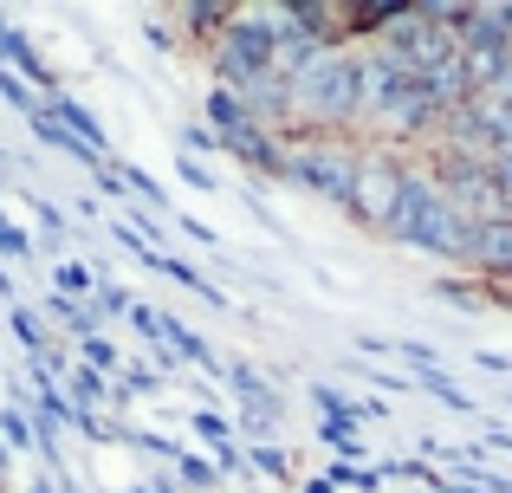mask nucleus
I'll return each mask as SVG.
<instances>
[{
	"mask_svg": "<svg viewBox=\"0 0 512 493\" xmlns=\"http://www.w3.org/2000/svg\"><path fill=\"white\" fill-rule=\"evenodd\" d=\"M428 130H435V117H428L415 78L402 72L389 52L357 46V143L363 137H383L389 150H396V143L428 137Z\"/></svg>",
	"mask_w": 512,
	"mask_h": 493,
	"instance_id": "f257e3e1",
	"label": "nucleus"
},
{
	"mask_svg": "<svg viewBox=\"0 0 512 493\" xmlns=\"http://www.w3.org/2000/svg\"><path fill=\"white\" fill-rule=\"evenodd\" d=\"M467 234H474V228L448 208L441 182L428 176V169L409 163V182H402V202H396V215H389L383 241H396V247H409V253H435V260H461Z\"/></svg>",
	"mask_w": 512,
	"mask_h": 493,
	"instance_id": "f03ea898",
	"label": "nucleus"
},
{
	"mask_svg": "<svg viewBox=\"0 0 512 493\" xmlns=\"http://www.w3.org/2000/svg\"><path fill=\"white\" fill-rule=\"evenodd\" d=\"M357 137H279V182H299L305 195L344 202L357 176Z\"/></svg>",
	"mask_w": 512,
	"mask_h": 493,
	"instance_id": "7ed1b4c3",
	"label": "nucleus"
},
{
	"mask_svg": "<svg viewBox=\"0 0 512 493\" xmlns=\"http://www.w3.org/2000/svg\"><path fill=\"white\" fill-rule=\"evenodd\" d=\"M402 182H409V163H402L389 143H363L357 176H350V195H344V215L357 221L363 234H383L389 215H396V202H402Z\"/></svg>",
	"mask_w": 512,
	"mask_h": 493,
	"instance_id": "20e7f679",
	"label": "nucleus"
},
{
	"mask_svg": "<svg viewBox=\"0 0 512 493\" xmlns=\"http://www.w3.org/2000/svg\"><path fill=\"white\" fill-rule=\"evenodd\" d=\"M208 65H214V85H227V91L266 78L273 72V13L266 7H240V20L208 46Z\"/></svg>",
	"mask_w": 512,
	"mask_h": 493,
	"instance_id": "39448f33",
	"label": "nucleus"
},
{
	"mask_svg": "<svg viewBox=\"0 0 512 493\" xmlns=\"http://www.w3.org/2000/svg\"><path fill=\"white\" fill-rule=\"evenodd\" d=\"M376 52H389L409 78H422V72H435V65H448L454 52H461V39H454L441 20H428V7H402L396 26L376 39Z\"/></svg>",
	"mask_w": 512,
	"mask_h": 493,
	"instance_id": "423d86ee",
	"label": "nucleus"
},
{
	"mask_svg": "<svg viewBox=\"0 0 512 493\" xmlns=\"http://www.w3.org/2000/svg\"><path fill=\"white\" fill-rule=\"evenodd\" d=\"M461 266H474L487 286H493V279H512V215H506V221H487V228L467 234Z\"/></svg>",
	"mask_w": 512,
	"mask_h": 493,
	"instance_id": "0eeeda50",
	"label": "nucleus"
},
{
	"mask_svg": "<svg viewBox=\"0 0 512 493\" xmlns=\"http://www.w3.org/2000/svg\"><path fill=\"white\" fill-rule=\"evenodd\" d=\"M221 150L234 156L240 169H253L260 182H279V137H273V130H240V137H221Z\"/></svg>",
	"mask_w": 512,
	"mask_h": 493,
	"instance_id": "6e6552de",
	"label": "nucleus"
},
{
	"mask_svg": "<svg viewBox=\"0 0 512 493\" xmlns=\"http://www.w3.org/2000/svg\"><path fill=\"white\" fill-rule=\"evenodd\" d=\"M227 383H234V396H240V416H266V422H279V390L260 377L253 364H227Z\"/></svg>",
	"mask_w": 512,
	"mask_h": 493,
	"instance_id": "1a4fd4ad",
	"label": "nucleus"
},
{
	"mask_svg": "<svg viewBox=\"0 0 512 493\" xmlns=\"http://www.w3.org/2000/svg\"><path fill=\"white\" fill-rule=\"evenodd\" d=\"M46 111H52V117H59V124H65V130H72V137H78V143H85V150H91V156H111V137H104V124H98V111H85V104H78V98H72V91H59V98H52V104H46Z\"/></svg>",
	"mask_w": 512,
	"mask_h": 493,
	"instance_id": "9d476101",
	"label": "nucleus"
},
{
	"mask_svg": "<svg viewBox=\"0 0 512 493\" xmlns=\"http://www.w3.org/2000/svg\"><path fill=\"white\" fill-rule=\"evenodd\" d=\"M201 124L214 130V137H240V130H260L253 124V111L234 98L227 85H208V98H201Z\"/></svg>",
	"mask_w": 512,
	"mask_h": 493,
	"instance_id": "9b49d317",
	"label": "nucleus"
},
{
	"mask_svg": "<svg viewBox=\"0 0 512 493\" xmlns=\"http://www.w3.org/2000/svg\"><path fill=\"white\" fill-rule=\"evenodd\" d=\"M163 344L175 351V364H201V370H221V357H214V344L201 338V331H188L182 318L163 312Z\"/></svg>",
	"mask_w": 512,
	"mask_h": 493,
	"instance_id": "f8f14e48",
	"label": "nucleus"
},
{
	"mask_svg": "<svg viewBox=\"0 0 512 493\" xmlns=\"http://www.w3.org/2000/svg\"><path fill=\"white\" fill-rule=\"evenodd\" d=\"M7 331H13V338H20L26 364H39V357H46L52 344H59V338H52V331H46V318H33V312H26V305H7Z\"/></svg>",
	"mask_w": 512,
	"mask_h": 493,
	"instance_id": "ddd939ff",
	"label": "nucleus"
},
{
	"mask_svg": "<svg viewBox=\"0 0 512 493\" xmlns=\"http://www.w3.org/2000/svg\"><path fill=\"white\" fill-rule=\"evenodd\" d=\"M46 318H52V325H59L72 344L98 331V312H91V305H78V299H59V292H46Z\"/></svg>",
	"mask_w": 512,
	"mask_h": 493,
	"instance_id": "4468645a",
	"label": "nucleus"
},
{
	"mask_svg": "<svg viewBox=\"0 0 512 493\" xmlns=\"http://www.w3.org/2000/svg\"><path fill=\"white\" fill-rule=\"evenodd\" d=\"M91 286H98V266H85V260H59L52 266V292H59V299L91 305Z\"/></svg>",
	"mask_w": 512,
	"mask_h": 493,
	"instance_id": "2eb2a0df",
	"label": "nucleus"
},
{
	"mask_svg": "<svg viewBox=\"0 0 512 493\" xmlns=\"http://www.w3.org/2000/svg\"><path fill=\"white\" fill-rule=\"evenodd\" d=\"M415 390H428L441 409H454V416H474V396H467L461 383L448 377V370H428V377H415Z\"/></svg>",
	"mask_w": 512,
	"mask_h": 493,
	"instance_id": "dca6fc26",
	"label": "nucleus"
},
{
	"mask_svg": "<svg viewBox=\"0 0 512 493\" xmlns=\"http://www.w3.org/2000/svg\"><path fill=\"white\" fill-rule=\"evenodd\" d=\"M78 364H85V370H98V377H124V364H117V344L111 338H104V331H91V338H78Z\"/></svg>",
	"mask_w": 512,
	"mask_h": 493,
	"instance_id": "f3484780",
	"label": "nucleus"
},
{
	"mask_svg": "<svg viewBox=\"0 0 512 493\" xmlns=\"http://www.w3.org/2000/svg\"><path fill=\"white\" fill-rule=\"evenodd\" d=\"M221 474H214V461L208 455H175V487L182 493H208Z\"/></svg>",
	"mask_w": 512,
	"mask_h": 493,
	"instance_id": "a211bd4d",
	"label": "nucleus"
},
{
	"mask_svg": "<svg viewBox=\"0 0 512 493\" xmlns=\"http://www.w3.org/2000/svg\"><path fill=\"white\" fill-rule=\"evenodd\" d=\"M0 448H7V455H33V422H26V409H0Z\"/></svg>",
	"mask_w": 512,
	"mask_h": 493,
	"instance_id": "6ab92c4d",
	"label": "nucleus"
},
{
	"mask_svg": "<svg viewBox=\"0 0 512 493\" xmlns=\"http://www.w3.org/2000/svg\"><path fill=\"white\" fill-rule=\"evenodd\" d=\"M247 474H266V481H292V461H286V448H279V442H266V448H247Z\"/></svg>",
	"mask_w": 512,
	"mask_h": 493,
	"instance_id": "aec40b11",
	"label": "nucleus"
},
{
	"mask_svg": "<svg viewBox=\"0 0 512 493\" xmlns=\"http://www.w3.org/2000/svg\"><path fill=\"white\" fill-rule=\"evenodd\" d=\"M26 260H33V234L0 215V266H26Z\"/></svg>",
	"mask_w": 512,
	"mask_h": 493,
	"instance_id": "412c9836",
	"label": "nucleus"
},
{
	"mask_svg": "<svg viewBox=\"0 0 512 493\" xmlns=\"http://www.w3.org/2000/svg\"><path fill=\"white\" fill-rule=\"evenodd\" d=\"M435 299H441V305H461V312H487V299H480L474 279H441Z\"/></svg>",
	"mask_w": 512,
	"mask_h": 493,
	"instance_id": "4be33fe9",
	"label": "nucleus"
},
{
	"mask_svg": "<svg viewBox=\"0 0 512 493\" xmlns=\"http://www.w3.org/2000/svg\"><path fill=\"white\" fill-rule=\"evenodd\" d=\"M0 98H7V104H13L20 117H33V111H39V91L26 85L20 72H7V65H0Z\"/></svg>",
	"mask_w": 512,
	"mask_h": 493,
	"instance_id": "5701e85b",
	"label": "nucleus"
},
{
	"mask_svg": "<svg viewBox=\"0 0 512 493\" xmlns=\"http://www.w3.org/2000/svg\"><path fill=\"white\" fill-rule=\"evenodd\" d=\"M130 305H137V299H130V286H111V279H104L98 299H91V312H98V318H130Z\"/></svg>",
	"mask_w": 512,
	"mask_h": 493,
	"instance_id": "b1692460",
	"label": "nucleus"
},
{
	"mask_svg": "<svg viewBox=\"0 0 512 493\" xmlns=\"http://www.w3.org/2000/svg\"><path fill=\"white\" fill-rule=\"evenodd\" d=\"M357 377H363V383H376V390H389V396H415V377H409V370H402V377H396V370L357 364Z\"/></svg>",
	"mask_w": 512,
	"mask_h": 493,
	"instance_id": "393cba45",
	"label": "nucleus"
},
{
	"mask_svg": "<svg viewBox=\"0 0 512 493\" xmlns=\"http://www.w3.org/2000/svg\"><path fill=\"white\" fill-rule=\"evenodd\" d=\"M130 325H137V338L143 344H150V351H156V344H163V312H156V305H130Z\"/></svg>",
	"mask_w": 512,
	"mask_h": 493,
	"instance_id": "a878e982",
	"label": "nucleus"
},
{
	"mask_svg": "<svg viewBox=\"0 0 512 493\" xmlns=\"http://www.w3.org/2000/svg\"><path fill=\"white\" fill-rule=\"evenodd\" d=\"M188 422H195V435H201V442H208V448L234 442V429H227V416H214V409H195V416H188Z\"/></svg>",
	"mask_w": 512,
	"mask_h": 493,
	"instance_id": "bb28decb",
	"label": "nucleus"
},
{
	"mask_svg": "<svg viewBox=\"0 0 512 493\" xmlns=\"http://www.w3.org/2000/svg\"><path fill=\"white\" fill-rule=\"evenodd\" d=\"M175 176H182L188 189H201V195L221 189V182H214V169H208V163H195V156H175Z\"/></svg>",
	"mask_w": 512,
	"mask_h": 493,
	"instance_id": "cd10ccee",
	"label": "nucleus"
},
{
	"mask_svg": "<svg viewBox=\"0 0 512 493\" xmlns=\"http://www.w3.org/2000/svg\"><path fill=\"white\" fill-rule=\"evenodd\" d=\"M214 150H221V137H214L208 124H188L182 130V156H214Z\"/></svg>",
	"mask_w": 512,
	"mask_h": 493,
	"instance_id": "c85d7f7f",
	"label": "nucleus"
},
{
	"mask_svg": "<svg viewBox=\"0 0 512 493\" xmlns=\"http://www.w3.org/2000/svg\"><path fill=\"white\" fill-rule=\"evenodd\" d=\"M175 228H182V234H188L195 247H221V234H214L208 221H195V215H175Z\"/></svg>",
	"mask_w": 512,
	"mask_h": 493,
	"instance_id": "c756f323",
	"label": "nucleus"
},
{
	"mask_svg": "<svg viewBox=\"0 0 512 493\" xmlns=\"http://www.w3.org/2000/svg\"><path fill=\"white\" fill-rule=\"evenodd\" d=\"M474 364H480V370H493V377H512V357H500V351H480Z\"/></svg>",
	"mask_w": 512,
	"mask_h": 493,
	"instance_id": "7c9ffc66",
	"label": "nucleus"
},
{
	"mask_svg": "<svg viewBox=\"0 0 512 493\" xmlns=\"http://www.w3.org/2000/svg\"><path fill=\"white\" fill-rule=\"evenodd\" d=\"M0 305H20V286H13V266H0Z\"/></svg>",
	"mask_w": 512,
	"mask_h": 493,
	"instance_id": "2f4dec72",
	"label": "nucleus"
},
{
	"mask_svg": "<svg viewBox=\"0 0 512 493\" xmlns=\"http://www.w3.org/2000/svg\"><path fill=\"white\" fill-rule=\"evenodd\" d=\"M26 493H59V487H52V474H33V481H26Z\"/></svg>",
	"mask_w": 512,
	"mask_h": 493,
	"instance_id": "473e14b6",
	"label": "nucleus"
},
{
	"mask_svg": "<svg viewBox=\"0 0 512 493\" xmlns=\"http://www.w3.org/2000/svg\"><path fill=\"white\" fill-rule=\"evenodd\" d=\"M299 493H338V487H331V481H325V474H312V481H305Z\"/></svg>",
	"mask_w": 512,
	"mask_h": 493,
	"instance_id": "72a5a7b5",
	"label": "nucleus"
},
{
	"mask_svg": "<svg viewBox=\"0 0 512 493\" xmlns=\"http://www.w3.org/2000/svg\"><path fill=\"white\" fill-rule=\"evenodd\" d=\"M0 169H7V150H0Z\"/></svg>",
	"mask_w": 512,
	"mask_h": 493,
	"instance_id": "f704fd0d",
	"label": "nucleus"
}]
</instances>
